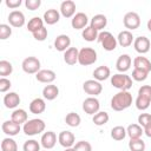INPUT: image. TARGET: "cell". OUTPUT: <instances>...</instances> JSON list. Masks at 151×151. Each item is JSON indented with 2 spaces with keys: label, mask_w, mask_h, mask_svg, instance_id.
<instances>
[{
  "label": "cell",
  "mask_w": 151,
  "mask_h": 151,
  "mask_svg": "<svg viewBox=\"0 0 151 151\" xmlns=\"http://www.w3.org/2000/svg\"><path fill=\"white\" fill-rule=\"evenodd\" d=\"M1 130H2V132H4L6 136H8V137H14V136H17V134L20 132L21 126H20L19 124H17L15 122H13L12 119H9V120H5V122L2 123Z\"/></svg>",
  "instance_id": "7c38bea8"
},
{
  "label": "cell",
  "mask_w": 151,
  "mask_h": 151,
  "mask_svg": "<svg viewBox=\"0 0 151 151\" xmlns=\"http://www.w3.org/2000/svg\"><path fill=\"white\" fill-rule=\"evenodd\" d=\"M98 42L103 46V48L107 52H111V51H114L117 45H118V41H117V38L113 37V34L109 31H101L99 34H98Z\"/></svg>",
  "instance_id": "277c9868"
},
{
  "label": "cell",
  "mask_w": 151,
  "mask_h": 151,
  "mask_svg": "<svg viewBox=\"0 0 151 151\" xmlns=\"http://www.w3.org/2000/svg\"><path fill=\"white\" fill-rule=\"evenodd\" d=\"M83 90L85 93H87L90 97H96L98 94L101 93L103 91V85L100 84V81H97L94 79H88L86 81H84L83 84Z\"/></svg>",
  "instance_id": "ba28073f"
},
{
  "label": "cell",
  "mask_w": 151,
  "mask_h": 151,
  "mask_svg": "<svg viewBox=\"0 0 151 151\" xmlns=\"http://www.w3.org/2000/svg\"><path fill=\"white\" fill-rule=\"evenodd\" d=\"M8 22L12 27H22L25 25V15L21 11H18V9H14L9 14H8Z\"/></svg>",
  "instance_id": "9a60e30c"
},
{
  "label": "cell",
  "mask_w": 151,
  "mask_h": 151,
  "mask_svg": "<svg viewBox=\"0 0 151 151\" xmlns=\"http://www.w3.org/2000/svg\"><path fill=\"white\" fill-rule=\"evenodd\" d=\"M151 123V114L150 113H140L138 116V124L144 129L147 124Z\"/></svg>",
  "instance_id": "f6af8a7d"
},
{
  "label": "cell",
  "mask_w": 151,
  "mask_h": 151,
  "mask_svg": "<svg viewBox=\"0 0 151 151\" xmlns=\"http://www.w3.org/2000/svg\"><path fill=\"white\" fill-rule=\"evenodd\" d=\"M111 85L119 91H129L132 87V78L125 73H116L111 76Z\"/></svg>",
  "instance_id": "3957f363"
},
{
  "label": "cell",
  "mask_w": 151,
  "mask_h": 151,
  "mask_svg": "<svg viewBox=\"0 0 151 151\" xmlns=\"http://www.w3.org/2000/svg\"><path fill=\"white\" fill-rule=\"evenodd\" d=\"M11 119L13 122H15L17 124L21 125L28 120V114L24 109H15L11 114Z\"/></svg>",
  "instance_id": "f1b7e54d"
},
{
  "label": "cell",
  "mask_w": 151,
  "mask_h": 151,
  "mask_svg": "<svg viewBox=\"0 0 151 151\" xmlns=\"http://www.w3.org/2000/svg\"><path fill=\"white\" fill-rule=\"evenodd\" d=\"M13 72V66L7 60H0V76L1 78H6L7 76H11Z\"/></svg>",
  "instance_id": "74e56055"
},
{
  "label": "cell",
  "mask_w": 151,
  "mask_h": 151,
  "mask_svg": "<svg viewBox=\"0 0 151 151\" xmlns=\"http://www.w3.org/2000/svg\"><path fill=\"white\" fill-rule=\"evenodd\" d=\"M47 34H48V32H47V28H46L45 26H44V27H41L40 29H38L37 32L32 33L33 38H34L35 40H38V41H44V40H46Z\"/></svg>",
  "instance_id": "ee69618b"
},
{
  "label": "cell",
  "mask_w": 151,
  "mask_h": 151,
  "mask_svg": "<svg viewBox=\"0 0 151 151\" xmlns=\"http://www.w3.org/2000/svg\"><path fill=\"white\" fill-rule=\"evenodd\" d=\"M144 133H145V136H146V137L151 138V123H150V124H147V125L144 127Z\"/></svg>",
  "instance_id": "f907efd6"
},
{
  "label": "cell",
  "mask_w": 151,
  "mask_h": 151,
  "mask_svg": "<svg viewBox=\"0 0 151 151\" xmlns=\"http://www.w3.org/2000/svg\"><path fill=\"white\" fill-rule=\"evenodd\" d=\"M97 61V52L92 47H83L79 50L78 63L81 66H90Z\"/></svg>",
  "instance_id": "5b68a950"
},
{
  "label": "cell",
  "mask_w": 151,
  "mask_h": 151,
  "mask_svg": "<svg viewBox=\"0 0 151 151\" xmlns=\"http://www.w3.org/2000/svg\"><path fill=\"white\" fill-rule=\"evenodd\" d=\"M5 5L7 6V7H9L11 9H15V8H18L20 5H21V0H6L5 1Z\"/></svg>",
  "instance_id": "681fc988"
},
{
  "label": "cell",
  "mask_w": 151,
  "mask_h": 151,
  "mask_svg": "<svg viewBox=\"0 0 151 151\" xmlns=\"http://www.w3.org/2000/svg\"><path fill=\"white\" fill-rule=\"evenodd\" d=\"M110 119V116L107 112L105 111H99L98 113H96L93 117H92V122L94 123V125L97 126H103L105 125Z\"/></svg>",
  "instance_id": "d6a6232c"
},
{
  "label": "cell",
  "mask_w": 151,
  "mask_h": 151,
  "mask_svg": "<svg viewBox=\"0 0 151 151\" xmlns=\"http://www.w3.org/2000/svg\"><path fill=\"white\" fill-rule=\"evenodd\" d=\"M138 96L145 97L151 100V85H143L138 90Z\"/></svg>",
  "instance_id": "bcb514c9"
},
{
  "label": "cell",
  "mask_w": 151,
  "mask_h": 151,
  "mask_svg": "<svg viewBox=\"0 0 151 151\" xmlns=\"http://www.w3.org/2000/svg\"><path fill=\"white\" fill-rule=\"evenodd\" d=\"M126 133L130 137V139H136V138H140L142 134L144 133V129L139 125V124H130L126 127Z\"/></svg>",
  "instance_id": "f546056e"
},
{
  "label": "cell",
  "mask_w": 151,
  "mask_h": 151,
  "mask_svg": "<svg viewBox=\"0 0 151 151\" xmlns=\"http://www.w3.org/2000/svg\"><path fill=\"white\" fill-rule=\"evenodd\" d=\"M44 22L47 25H54L60 20V12L54 8H50L44 13Z\"/></svg>",
  "instance_id": "d4e9b609"
},
{
  "label": "cell",
  "mask_w": 151,
  "mask_h": 151,
  "mask_svg": "<svg viewBox=\"0 0 151 151\" xmlns=\"http://www.w3.org/2000/svg\"><path fill=\"white\" fill-rule=\"evenodd\" d=\"M147 72H145V71H142V70H137V68H133V71H132V79L133 80H136V81H144V80H146V78H147Z\"/></svg>",
  "instance_id": "b9f144b4"
},
{
  "label": "cell",
  "mask_w": 151,
  "mask_h": 151,
  "mask_svg": "<svg viewBox=\"0 0 151 151\" xmlns=\"http://www.w3.org/2000/svg\"><path fill=\"white\" fill-rule=\"evenodd\" d=\"M57 140H58L57 134L53 131H47V132L42 133L41 139H40V144L45 150H50V149H53L55 146Z\"/></svg>",
  "instance_id": "5bb4252c"
},
{
  "label": "cell",
  "mask_w": 151,
  "mask_h": 151,
  "mask_svg": "<svg viewBox=\"0 0 151 151\" xmlns=\"http://www.w3.org/2000/svg\"><path fill=\"white\" fill-rule=\"evenodd\" d=\"M59 96V88L54 84H48L42 88V97L46 100H54Z\"/></svg>",
  "instance_id": "83f0119b"
},
{
  "label": "cell",
  "mask_w": 151,
  "mask_h": 151,
  "mask_svg": "<svg viewBox=\"0 0 151 151\" xmlns=\"http://www.w3.org/2000/svg\"><path fill=\"white\" fill-rule=\"evenodd\" d=\"M60 14L64 18H73L76 14V2L72 0H65L60 4Z\"/></svg>",
  "instance_id": "2e32d148"
},
{
  "label": "cell",
  "mask_w": 151,
  "mask_h": 151,
  "mask_svg": "<svg viewBox=\"0 0 151 151\" xmlns=\"http://www.w3.org/2000/svg\"><path fill=\"white\" fill-rule=\"evenodd\" d=\"M126 129L122 125H117L111 130V138L114 140H123L126 137Z\"/></svg>",
  "instance_id": "d590c367"
},
{
  "label": "cell",
  "mask_w": 151,
  "mask_h": 151,
  "mask_svg": "<svg viewBox=\"0 0 151 151\" xmlns=\"http://www.w3.org/2000/svg\"><path fill=\"white\" fill-rule=\"evenodd\" d=\"M132 64V59L129 54H122L118 57L117 61H116V68L119 73H125L126 71L130 70Z\"/></svg>",
  "instance_id": "e0dca14e"
},
{
  "label": "cell",
  "mask_w": 151,
  "mask_h": 151,
  "mask_svg": "<svg viewBox=\"0 0 151 151\" xmlns=\"http://www.w3.org/2000/svg\"><path fill=\"white\" fill-rule=\"evenodd\" d=\"M78 57H79V50L77 47H70L64 52V61L67 65H76L78 63Z\"/></svg>",
  "instance_id": "cb8c5ba5"
},
{
  "label": "cell",
  "mask_w": 151,
  "mask_h": 151,
  "mask_svg": "<svg viewBox=\"0 0 151 151\" xmlns=\"http://www.w3.org/2000/svg\"><path fill=\"white\" fill-rule=\"evenodd\" d=\"M40 66H41L40 60L33 55L25 58L21 63V68L27 74H37L40 71Z\"/></svg>",
  "instance_id": "8992f818"
},
{
  "label": "cell",
  "mask_w": 151,
  "mask_h": 151,
  "mask_svg": "<svg viewBox=\"0 0 151 151\" xmlns=\"http://www.w3.org/2000/svg\"><path fill=\"white\" fill-rule=\"evenodd\" d=\"M46 110V103L42 98H34L29 103V111L34 114H40Z\"/></svg>",
  "instance_id": "484cf974"
},
{
  "label": "cell",
  "mask_w": 151,
  "mask_h": 151,
  "mask_svg": "<svg viewBox=\"0 0 151 151\" xmlns=\"http://www.w3.org/2000/svg\"><path fill=\"white\" fill-rule=\"evenodd\" d=\"M133 67L137 68V70H142V71H145V72H150L151 71V61L146 58V57H136L133 59Z\"/></svg>",
  "instance_id": "4316f807"
},
{
  "label": "cell",
  "mask_w": 151,
  "mask_h": 151,
  "mask_svg": "<svg viewBox=\"0 0 151 151\" xmlns=\"http://www.w3.org/2000/svg\"><path fill=\"white\" fill-rule=\"evenodd\" d=\"M64 151H76V150H74V147H67V149H65Z\"/></svg>",
  "instance_id": "f5cc1de1"
},
{
  "label": "cell",
  "mask_w": 151,
  "mask_h": 151,
  "mask_svg": "<svg viewBox=\"0 0 151 151\" xmlns=\"http://www.w3.org/2000/svg\"><path fill=\"white\" fill-rule=\"evenodd\" d=\"M1 151H18V144L12 137H6L1 142Z\"/></svg>",
  "instance_id": "836d02e7"
},
{
  "label": "cell",
  "mask_w": 151,
  "mask_h": 151,
  "mask_svg": "<svg viewBox=\"0 0 151 151\" xmlns=\"http://www.w3.org/2000/svg\"><path fill=\"white\" fill-rule=\"evenodd\" d=\"M46 125H45V122L40 118H33V119H29L27 120L24 126H22V131L26 136H35V134H39L41 132H44Z\"/></svg>",
  "instance_id": "7a4b0ae2"
},
{
  "label": "cell",
  "mask_w": 151,
  "mask_h": 151,
  "mask_svg": "<svg viewBox=\"0 0 151 151\" xmlns=\"http://www.w3.org/2000/svg\"><path fill=\"white\" fill-rule=\"evenodd\" d=\"M99 109H100V103L96 97H87L83 101V110L87 114L94 116L96 113L99 112Z\"/></svg>",
  "instance_id": "9c48e42d"
},
{
  "label": "cell",
  "mask_w": 151,
  "mask_h": 151,
  "mask_svg": "<svg viewBox=\"0 0 151 151\" xmlns=\"http://www.w3.org/2000/svg\"><path fill=\"white\" fill-rule=\"evenodd\" d=\"M71 46V38L67 34H59L54 40V48L59 52H65Z\"/></svg>",
  "instance_id": "d6986e66"
},
{
  "label": "cell",
  "mask_w": 151,
  "mask_h": 151,
  "mask_svg": "<svg viewBox=\"0 0 151 151\" xmlns=\"http://www.w3.org/2000/svg\"><path fill=\"white\" fill-rule=\"evenodd\" d=\"M107 25V18L104 14H96L90 20V26L97 31H101Z\"/></svg>",
  "instance_id": "603a6c76"
},
{
  "label": "cell",
  "mask_w": 151,
  "mask_h": 151,
  "mask_svg": "<svg viewBox=\"0 0 151 151\" xmlns=\"http://www.w3.org/2000/svg\"><path fill=\"white\" fill-rule=\"evenodd\" d=\"M129 149H130V151H145V142L142 138L130 139Z\"/></svg>",
  "instance_id": "8d00e7d4"
},
{
  "label": "cell",
  "mask_w": 151,
  "mask_h": 151,
  "mask_svg": "<svg viewBox=\"0 0 151 151\" xmlns=\"http://www.w3.org/2000/svg\"><path fill=\"white\" fill-rule=\"evenodd\" d=\"M12 35V28L11 25L7 24H1L0 25V39L1 40H6Z\"/></svg>",
  "instance_id": "60d3db41"
},
{
  "label": "cell",
  "mask_w": 151,
  "mask_h": 151,
  "mask_svg": "<svg viewBox=\"0 0 151 151\" xmlns=\"http://www.w3.org/2000/svg\"><path fill=\"white\" fill-rule=\"evenodd\" d=\"M58 142L65 149L73 147L76 144V137L71 131H61L58 134Z\"/></svg>",
  "instance_id": "4fadbf2b"
},
{
  "label": "cell",
  "mask_w": 151,
  "mask_h": 151,
  "mask_svg": "<svg viewBox=\"0 0 151 151\" xmlns=\"http://www.w3.org/2000/svg\"><path fill=\"white\" fill-rule=\"evenodd\" d=\"M123 24L124 27L131 32L140 26V17L137 12H127L123 18Z\"/></svg>",
  "instance_id": "52a82bcc"
},
{
  "label": "cell",
  "mask_w": 151,
  "mask_h": 151,
  "mask_svg": "<svg viewBox=\"0 0 151 151\" xmlns=\"http://www.w3.org/2000/svg\"><path fill=\"white\" fill-rule=\"evenodd\" d=\"M117 41H118V44L122 47H129V46H131L132 42L134 41L133 35H132V32H130L127 29L120 31L119 34H118V37H117Z\"/></svg>",
  "instance_id": "44dd1931"
},
{
  "label": "cell",
  "mask_w": 151,
  "mask_h": 151,
  "mask_svg": "<svg viewBox=\"0 0 151 151\" xmlns=\"http://www.w3.org/2000/svg\"><path fill=\"white\" fill-rule=\"evenodd\" d=\"M111 77V70L109 66L106 65H101L98 66L94 71H93V78L97 81H104L106 79H109Z\"/></svg>",
  "instance_id": "7402d4cb"
},
{
  "label": "cell",
  "mask_w": 151,
  "mask_h": 151,
  "mask_svg": "<svg viewBox=\"0 0 151 151\" xmlns=\"http://www.w3.org/2000/svg\"><path fill=\"white\" fill-rule=\"evenodd\" d=\"M146 27H147V29H149V32H151V19H149V20H147V24H146Z\"/></svg>",
  "instance_id": "816d5d0a"
},
{
  "label": "cell",
  "mask_w": 151,
  "mask_h": 151,
  "mask_svg": "<svg viewBox=\"0 0 151 151\" xmlns=\"http://www.w3.org/2000/svg\"><path fill=\"white\" fill-rule=\"evenodd\" d=\"M88 18L84 12H78L74 14V17L71 19V26L74 29H84L87 27Z\"/></svg>",
  "instance_id": "8fae6325"
},
{
  "label": "cell",
  "mask_w": 151,
  "mask_h": 151,
  "mask_svg": "<svg viewBox=\"0 0 151 151\" xmlns=\"http://www.w3.org/2000/svg\"><path fill=\"white\" fill-rule=\"evenodd\" d=\"M132 104V94L129 91H119L111 99V109L113 111H124Z\"/></svg>",
  "instance_id": "6da1fadb"
},
{
  "label": "cell",
  "mask_w": 151,
  "mask_h": 151,
  "mask_svg": "<svg viewBox=\"0 0 151 151\" xmlns=\"http://www.w3.org/2000/svg\"><path fill=\"white\" fill-rule=\"evenodd\" d=\"M98 34H99L98 31L94 29L93 27H91L90 25H88L86 28H84V29L81 31V37H83V39L86 40V41H88V42H92V41L97 40V39H98Z\"/></svg>",
  "instance_id": "4dcf8cb0"
},
{
  "label": "cell",
  "mask_w": 151,
  "mask_h": 151,
  "mask_svg": "<svg viewBox=\"0 0 151 151\" xmlns=\"http://www.w3.org/2000/svg\"><path fill=\"white\" fill-rule=\"evenodd\" d=\"M12 86V83L9 79L7 78H0V92L1 93H5L7 92Z\"/></svg>",
  "instance_id": "c3c4849f"
},
{
  "label": "cell",
  "mask_w": 151,
  "mask_h": 151,
  "mask_svg": "<svg viewBox=\"0 0 151 151\" xmlns=\"http://www.w3.org/2000/svg\"><path fill=\"white\" fill-rule=\"evenodd\" d=\"M40 143H38V140L35 139H28L22 145V150L24 151H40Z\"/></svg>",
  "instance_id": "ab89813d"
},
{
  "label": "cell",
  "mask_w": 151,
  "mask_h": 151,
  "mask_svg": "<svg viewBox=\"0 0 151 151\" xmlns=\"http://www.w3.org/2000/svg\"><path fill=\"white\" fill-rule=\"evenodd\" d=\"M20 104V96L17 92H8L4 97V105L7 109H17Z\"/></svg>",
  "instance_id": "ffe728a7"
},
{
  "label": "cell",
  "mask_w": 151,
  "mask_h": 151,
  "mask_svg": "<svg viewBox=\"0 0 151 151\" xmlns=\"http://www.w3.org/2000/svg\"><path fill=\"white\" fill-rule=\"evenodd\" d=\"M41 27H44V19H41L40 17H33L32 19H29V21L27 22V29L31 33L37 32L38 29H40Z\"/></svg>",
  "instance_id": "1f68e13d"
},
{
  "label": "cell",
  "mask_w": 151,
  "mask_h": 151,
  "mask_svg": "<svg viewBox=\"0 0 151 151\" xmlns=\"http://www.w3.org/2000/svg\"><path fill=\"white\" fill-rule=\"evenodd\" d=\"M65 123H66L68 126H71V127H77V126L80 125L81 118H80V116H79L78 113H76V112H70V113H67L66 117H65Z\"/></svg>",
  "instance_id": "e575fe53"
},
{
  "label": "cell",
  "mask_w": 151,
  "mask_h": 151,
  "mask_svg": "<svg viewBox=\"0 0 151 151\" xmlns=\"http://www.w3.org/2000/svg\"><path fill=\"white\" fill-rule=\"evenodd\" d=\"M25 6L29 11H35L41 6V0H26Z\"/></svg>",
  "instance_id": "7dc6e473"
},
{
  "label": "cell",
  "mask_w": 151,
  "mask_h": 151,
  "mask_svg": "<svg viewBox=\"0 0 151 151\" xmlns=\"http://www.w3.org/2000/svg\"><path fill=\"white\" fill-rule=\"evenodd\" d=\"M150 46H151V42L149 40V38L144 37V35H140V37H137L133 41V47L136 50V52H138L139 54H145L150 51Z\"/></svg>",
  "instance_id": "30bf717a"
},
{
  "label": "cell",
  "mask_w": 151,
  "mask_h": 151,
  "mask_svg": "<svg viewBox=\"0 0 151 151\" xmlns=\"http://www.w3.org/2000/svg\"><path fill=\"white\" fill-rule=\"evenodd\" d=\"M55 78H57V74L52 70H40L35 74V79L39 83H44V84H52L55 80Z\"/></svg>",
  "instance_id": "ac0fdd59"
},
{
  "label": "cell",
  "mask_w": 151,
  "mask_h": 151,
  "mask_svg": "<svg viewBox=\"0 0 151 151\" xmlns=\"http://www.w3.org/2000/svg\"><path fill=\"white\" fill-rule=\"evenodd\" d=\"M134 104H136V107H137L138 110H140V111H145L146 109H149V106H150V104H151V100L147 99V98H145V97L137 96Z\"/></svg>",
  "instance_id": "f35d334b"
},
{
  "label": "cell",
  "mask_w": 151,
  "mask_h": 151,
  "mask_svg": "<svg viewBox=\"0 0 151 151\" xmlns=\"http://www.w3.org/2000/svg\"><path fill=\"white\" fill-rule=\"evenodd\" d=\"M73 147L76 151H92V145L87 140H79L74 144Z\"/></svg>",
  "instance_id": "7bdbcfd3"
}]
</instances>
